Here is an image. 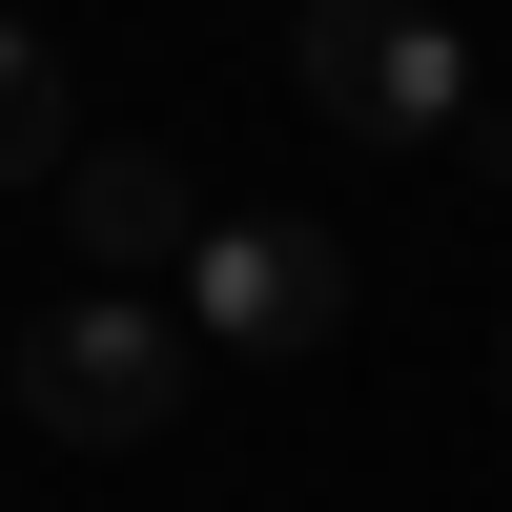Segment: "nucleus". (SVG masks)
<instances>
[{
  "mask_svg": "<svg viewBox=\"0 0 512 512\" xmlns=\"http://www.w3.org/2000/svg\"><path fill=\"white\" fill-rule=\"evenodd\" d=\"M185 369H205V328L144 308V287H62V308L21 328V410H41L62 451H144V431H185Z\"/></svg>",
  "mask_w": 512,
  "mask_h": 512,
  "instance_id": "1",
  "label": "nucleus"
},
{
  "mask_svg": "<svg viewBox=\"0 0 512 512\" xmlns=\"http://www.w3.org/2000/svg\"><path fill=\"white\" fill-rule=\"evenodd\" d=\"M287 82H308L328 123H369V144H472V103H492L431 0H308V21H287Z\"/></svg>",
  "mask_w": 512,
  "mask_h": 512,
  "instance_id": "2",
  "label": "nucleus"
},
{
  "mask_svg": "<svg viewBox=\"0 0 512 512\" xmlns=\"http://www.w3.org/2000/svg\"><path fill=\"white\" fill-rule=\"evenodd\" d=\"M164 287H185V328H205V349H267V369L349 328V246H328L308 205H226V226H205Z\"/></svg>",
  "mask_w": 512,
  "mask_h": 512,
  "instance_id": "3",
  "label": "nucleus"
},
{
  "mask_svg": "<svg viewBox=\"0 0 512 512\" xmlns=\"http://www.w3.org/2000/svg\"><path fill=\"white\" fill-rule=\"evenodd\" d=\"M62 226H82V267H103V287H164V267L205 246V205H185V164H164V144H82V164H62Z\"/></svg>",
  "mask_w": 512,
  "mask_h": 512,
  "instance_id": "4",
  "label": "nucleus"
},
{
  "mask_svg": "<svg viewBox=\"0 0 512 512\" xmlns=\"http://www.w3.org/2000/svg\"><path fill=\"white\" fill-rule=\"evenodd\" d=\"M41 164H62V62L0 21V185H41Z\"/></svg>",
  "mask_w": 512,
  "mask_h": 512,
  "instance_id": "5",
  "label": "nucleus"
},
{
  "mask_svg": "<svg viewBox=\"0 0 512 512\" xmlns=\"http://www.w3.org/2000/svg\"><path fill=\"white\" fill-rule=\"evenodd\" d=\"M492 369H512V328H492Z\"/></svg>",
  "mask_w": 512,
  "mask_h": 512,
  "instance_id": "6",
  "label": "nucleus"
}]
</instances>
